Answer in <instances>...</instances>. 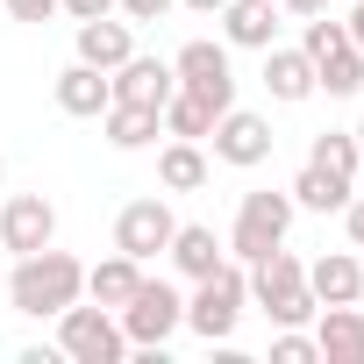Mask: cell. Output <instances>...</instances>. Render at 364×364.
Returning <instances> with one entry per match:
<instances>
[{"mask_svg":"<svg viewBox=\"0 0 364 364\" xmlns=\"http://www.w3.org/2000/svg\"><path fill=\"white\" fill-rule=\"evenodd\" d=\"M107 100H114V79H107L100 65H79V58H72V65L58 72V107H65V114L100 122V114H107Z\"/></svg>","mask_w":364,"mask_h":364,"instance_id":"cell-13","label":"cell"},{"mask_svg":"<svg viewBox=\"0 0 364 364\" xmlns=\"http://www.w3.org/2000/svg\"><path fill=\"white\" fill-rule=\"evenodd\" d=\"M114 8H122L129 22H164V15H171V0H114Z\"/></svg>","mask_w":364,"mask_h":364,"instance_id":"cell-28","label":"cell"},{"mask_svg":"<svg viewBox=\"0 0 364 364\" xmlns=\"http://www.w3.org/2000/svg\"><path fill=\"white\" fill-rule=\"evenodd\" d=\"M157 107H136V100H107V114H100V136L114 143V150H150L157 143Z\"/></svg>","mask_w":364,"mask_h":364,"instance_id":"cell-19","label":"cell"},{"mask_svg":"<svg viewBox=\"0 0 364 364\" xmlns=\"http://www.w3.org/2000/svg\"><path fill=\"white\" fill-rule=\"evenodd\" d=\"M243 300H250V279H243V264H215L208 279H193V300H186V328L200 336V343H229L236 336V321H243Z\"/></svg>","mask_w":364,"mask_h":364,"instance_id":"cell-3","label":"cell"},{"mask_svg":"<svg viewBox=\"0 0 364 364\" xmlns=\"http://www.w3.org/2000/svg\"><path fill=\"white\" fill-rule=\"evenodd\" d=\"M279 8H286V15H321L328 0H279Z\"/></svg>","mask_w":364,"mask_h":364,"instance_id":"cell-32","label":"cell"},{"mask_svg":"<svg viewBox=\"0 0 364 364\" xmlns=\"http://www.w3.org/2000/svg\"><path fill=\"white\" fill-rule=\"evenodd\" d=\"M250 300L272 314V328H307L314 321V293H307V264L279 243V250H264L257 264H250Z\"/></svg>","mask_w":364,"mask_h":364,"instance_id":"cell-2","label":"cell"},{"mask_svg":"<svg viewBox=\"0 0 364 364\" xmlns=\"http://www.w3.org/2000/svg\"><path fill=\"white\" fill-rule=\"evenodd\" d=\"M264 93H272V100H307V93H314V58L272 43V50H264Z\"/></svg>","mask_w":364,"mask_h":364,"instance_id":"cell-20","label":"cell"},{"mask_svg":"<svg viewBox=\"0 0 364 364\" xmlns=\"http://www.w3.org/2000/svg\"><path fill=\"white\" fill-rule=\"evenodd\" d=\"M72 22H93V15H114V0H58Z\"/></svg>","mask_w":364,"mask_h":364,"instance_id":"cell-30","label":"cell"},{"mask_svg":"<svg viewBox=\"0 0 364 364\" xmlns=\"http://www.w3.org/2000/svg\"><path fill=\"white\" fill-rule=\"evenodd\" d=\"M293 229V193H243L236 208V229H229V257L236 264H257L264 250H279Z\"/></svg>","mask_w":364,"mask_h":364,"instance_id":"cell-6","label":"cell"},{"mask_svg":"<svg viewBox=\"0 0 364 364\" xmlns=\"http://www.w3.org/2000/svg\"><path fill=\"white\" fill-rule=\"evenodd\" d=\"M171 72H178V86L186 93H200L215 114L222 107H236V72H229V43H208V36H193L186 50L171 58Z\"/></svg>","mask_w":364,"mask_h":364,"instance_id":"cell-7","label":"cell"},{"mask_svg":"<svg viewBox=\"0 0 364 364\" xmlns=\"http://www.w3.org/2000/svg\"><path fill=\"white\" fill-rule=\"evenodd\" d=\"M164 257L186 272V279H208V272L229 257V243H222L208 222H178V229H171V243H164Z\"/></svg>","mask_w":364,"mask_h":364,"instance_id":"cell-16","label":"cell"},{"mask_svg":"<svg viewBox=\"0 0 364 364\" xmlns=\"http://www.w3.org/2000/svg\"><path fill=\"white\" fill-rule=\"evenodd\" d=\"M58 350L72 357V364H122L129 357V336H122V321H114V307H65L58 314Z\"/></svg>","mask_w":364,"mask_h":364,"instance_id":"cell-4","label":"cell"},{"mask_svg":"<svg viewBox=\"0 0 364 364\" xmlns=\"http://www.w3.org/2000/svg\"><path fill=\"white\" fill-rule=\"evenodd\" d=\"M0 15H15V22H50L58 0H0Z\"/></svg>","mask_w":364,"mask_h":364,"instance_id":"cell-27","label":"cell"},{"mask_svg":"<svg viewBox=\"0 0 364 364\" xmlns=\"http://www.w3.org/2000/svg\"><path fill=\"white\" fill-rule=\"evenodd\" d=\"M136 286H143V264H136V257H122V250H114V257H100V264H86V293H93L100 307H122Z\"/></svg>","mask_w":364,"mask_h":364,"instance_id":"cell-22","label":"cell"},{"mask_svg":"<svg viewBox=\"0 0 364 364\" xmlns=\"http://www.w3.org/2000/svg\"><path fill=\"white\" fill-rule=\"evenodd\" d=\"M208 143H215V157H222V164H243V171H250V164H264V157H272V143H279V136H272V122H264V114H250V107H222V114H215V129H208Z\"/></svg>","mask_w":364,"mask_h":364,"instance_id":"cell-8","label":"cell"},{"mask_svg":"<svg viewBox=\"0 0 364 364\" xmlns=\"http://www.w3.org/2000/svg\"><path fill=\"white\" fill-rule=\"evenodd\" d=\"M107 79H114V100H136V107H157V114H164V100L178 93V72H171L164 58H136V50H129Z\"/></svg>","mask_w":364,"mask_h":364,"instance_id":"cell-11","label":"cell"},{"mask_svg":"<svg viewBox=\"0 0 364 364\" xmlns=\"http://www.w3.org/2000/svg\"><path fill=\"white\" fill-rule=\"evenodd\" d=\"M286 193H293V208H307V215H343V200H350L357 186H350V178H328V171H314V164H307Z\"/></svg>","mask_w":364,"mask_h":364,"instance_id":"cell-23","label":"cell"},{"mask_svg":"<svg viewBox=\"0 0 364 364\" xmlns=\"http://www.w3.org/2000/svg\"><path fill=\"white\" fill-rule=\"evenodd\" d=\"M307 293H314L321 307L357 300V293H364V264H357V250H328V257H314V264H307Z\"/></svg>","mask_w":364,"mask_h":364,"instance_id":"cell-15","label":"cell"},{"mask_svg":"<svg viewBox=\"0 0 364 364\" xmlns=\"http://www.w3.org/2000/svg\"><path fill=\"white\" fill-rule=\"evenodd\" d=\"M321 350H314V336H300V328H279L272 336V364H314Z\"/></svg>","mask_w":364,"mask_h":364,"instance_id":"cell-26","label":"cell"},{"mask_svg":"<svg viewBox=\"0 0 364 364\" xmlns=\"http://www.w3.org/2000/svg\"><path fill=\"white\" fill-rule=\"evenodd\" d=\"M43 243H58V208H50L43 193H15L8 208H0V250L29 257V250H43Z\"/></svg>","mask_w":364,"mask_h":364,"instance_id":"cell-10","label":"cell"},{"mask_svg":"<svg viewBox=\"0 0 364 364\" xmlns=\"http://www.w3.org/2000/svg\"><path fill=\"white\" fill-rule=\"evenodd\" d=\"M314 350L328 364H364V314H357V300L314 307Z\"/></svg>","mask_w":364,"mask_h":364,"instance_id":"cell-12","label":"cell"},{"mask_svg":"<svg viewBox=\"0 0 364 364\" xmlns=\"http://www.w3.org/2000/svg\"><path fill=\"white\" fill-rule=\"evenodd\" d=\"M357 150H364V122H357Z\"/></svg>","mask_w":364,"mask_h":364,"instance_id":"cell-34","label":"cell"},{"mask_svg":"<svg viewBox=\"0 0 364 364\" xmlns=\"http://www.w3.org/2000/svg\"><path fill=\"white\" fill-rule=\"evenodd\" d=\"M129 50H136L129 22H114V15H93V22H79V65H100V72H114Z\"/></svg>","mask_w":364,"mask_h":364,"instance_id":"cell-18","label":"cell"},{"mask_svg":"<svg viewBox=\"0 0 364 364\" xmlns=\"http://www.w3.org/2000/svg\"><path fill=\"white\" fill-rule=\"evenodd\" d=\"M157 186H164V193H200V186H208V150L186 143V136H171V143L157 150Z\"/></svg>","mask_w":364,"mask_h":364,"instance_id":"cell-17","label":"cell"},{"mask_svg":"<svg viewBox=\"0 0 364 364\" xmlns=\"http://www.w3.org/2000/svg\"><path fill=\"white\" fill-rule=\"evenodd\" d=\"M86 293V264L72 257V250H29V257H15V272H8V300H15V314H29V321H50V314H65L72 300Z\"/></svg>","mask_w":364,"mask_h":364,"instance_id":"cell-1","label":"cell"},{"mask_svg":"<svg viewBox=\"0 0 364 364\" xmlns=\"http://www.w3.org/2000/svg\"><path fill=\"white\" fill-rule=\"evenodd\" d=\"M186 8H193V15H222V8H229V0H186Z\"/></svg>","mask_w":364,"mask_h":364,"instance_id":"cell-33","label":"cell"},{"mask_svg":"<svg viewBox=\"0 0 364 364\" xmlns=\"http://www.w3.org/2000/svg\"><path fill=\"white\" fill-rule=\"evenodd\" d=\"M343 229H350V250H364V193L343 200Z\"/></svg>","mask_w":364,"mask_h":364,"instance_id":"cell-29","label":"cell"},{"mask_svg":"<svg viewBox=\"0 0 364 364\" xmlns=\"http://www.w3.org/2000/svg\"><path fill=\"white\" fill-rule=\"evenodd\" d=\"M164 136H186V143H208V129H215V107L200 100V93H186V86H178L171 100H164Z\"/></svg>","mask_w":364,"mask_h":364,"instance_id":"cell-24","label":"cell"},{"mask_svg":"<svg viewBox=\"0 0 364 364\" xmlns=\"http://www.w3.org/2000/svg\"><path fill=\"white\" fill-rule=\"evenodd\" d=\"M171 229H178V215H171L164 200H129V208L114 215V250L136 257V264H150V257L171 243Z\"/></svg>","mask_w":364,"mask_h":364,"instance_id":"cell-9","label":"cell"},{"mask_svg":"<svg viewBox=\"0 0 364 364\" xmlns=\"http://www.w3.org/2000/svg\"><path fill=\"white\" fill-rule=\"evenodd\" d=\"M114 321H122V336H129L136 350H164L171 328H186V300H178L164 279H143V286L114 307Z\"/></svg>","mask_w":364,"mask_h":364,"instance_id":"cell-5","label":"cell"},{"mask_svg":"<svg viewBox=\"0 0 364 364\" xmlns=\"http://www.w3.org/2000/svg\"><path fill=\"white\" fill-rule=\"evenodd\" d=\"M0 178H8V164H0Z\"/></svg>","mask_w":364,"mask_h":364,"instance_id":"cell-35","label":"cell"},{"mask_svg":"<svg viewBox=\"0 0 364 364\" xmlns=\"http://www.w3.org/2000/svg\"><path fill=\"white\" fill-rule=\"evenodd\" d=\"M307 164H314V171H328V178H350V186H357V164H364V150H357V136H343V129H321V136H314V150H307Z\"/></svg>","mask_w":364,"mask_h":364,"instance_id":"cell-25","label":"cell"},{"mask_svg":"<svg viewBox=\"0 0 364 364\" xmlns=\"http://www.w3.org/2000/svg\"><path fill=\"white\" fill-rule=\"evenodd\" d=\"M343 29H350V43L364 50V0H357V8H350V22H343Z\"/></svg>","mask_w":364,"mask_h":364,"instance_id":"cell-31","label":"cell"},{"mask_svg":"<svg viewBox=\"0 0 364 364\" xmlns=\"http://www.w3.org/2000/svg\"><path fill=\"white\" fill-rule=\"evenodd\" d=\"M215 22H222V36L236 50H272L279 43V0H229Z\"/></svg>","mask_w":364,"mask_h":364,"instance_id":"cell-14","label":"cell"},{"mask_svg":"<svg viewBox=\"0 0 364 364\" xmlns=\"http://www.w3.org/2000/svg\"><path fill=\"white\" fill-rule=\"evenodd\" d=\"M364 86V50L343 36V43H328L321 58H314V93H336V100H350Z\"/></svg>","mask_w":364,"mask_h":364,"instance_id":"cell-21","label":"cell"}]
</instances>
